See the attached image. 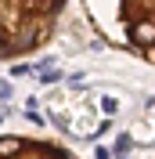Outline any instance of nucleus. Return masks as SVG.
Segmentation results:
<instances>
[{"label": "nucleus", "mask_w": 155, "mask_h": 159, "mask_svg": "<svg viewBox=\"0 0 155 159\" xmlns=\"http://www.w3.org/2000/svg\"><path fill=\"white\" fill-rule=\"evenodd\" d=\"M83 7L112 47L155 65V0H83Z\"/></svg>", "instance_id": "f257e3e1"}, {"label": "nucleus", "mask_w": 155, "mask_h": 159, "mask_svg": "<svg viewBox=\"0 0 155 159\" xmlns=\"http://www.w3.org/2000/svg\"><path fill=\"white\" fill-rule=\"evenodd\" d=\"M69 0H0V61L40 51L65 18Z\"/></svg>", "instance_id": "f03ea898"}, {"label": "nucleus", "mask_w": 155, "mask_h": 159, "mask_svg": "<svg viewBox=\"0 0 155 159\" xmlns=\"http://www.w3.org/2000/svg\"><path fill=\"white\" fill-rule=\"evenodd\" d=\"M0 159H76L69 148L47 138H25V134H0Z\"/></svg>", "instance_id": "7ed1b4c3"}]
</instances>
